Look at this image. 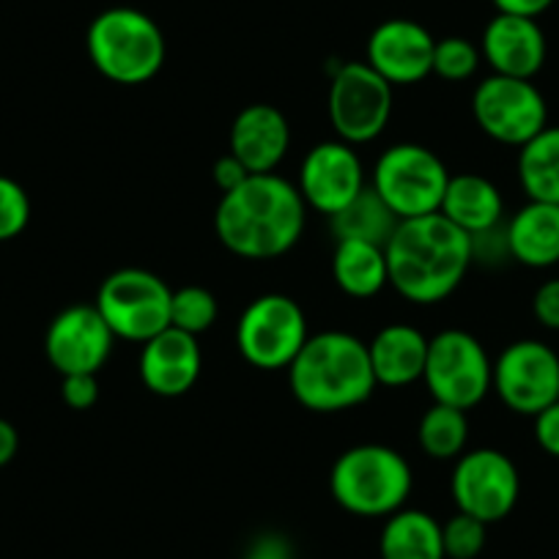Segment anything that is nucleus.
<instances>
[{"label":"nucleus","instance_id":"1","mask_svg":"<svg viewBox=\"0 0 559 559\" xmlns=\"http://www.w3.org/2000/svg\"><path fill=\"white\" fill-rule=\"evenodd\" d=\"M308 223L299 187L277 174L247 176L225 192L214 212V230L225 250L247 261H272L299 245Z\"/></svg>","mask_w":559,"mask_h":559},{"label":"nucleus","instance_id":"3","mask_svg":"<svg viewBox=\"0 0 559 559\" xmlns=\"http://www.w3.org/2000/svg\"><path fill=\"white\" fill-rule=\"evenodd\" d=\"M288 386L308 412H348L373 395L376 376L368 343L348 332L310 335L288 368Z\"/></svg>","mask_w":559,"mask_h":559},{"label":"nucleus","instance_id":"19","mask_svg":"<svg viewBox=\"0 0 559 559\" xmlns=\"http://www.w3.org/2000/svg\"><path fill=\"white\" fill-rule=\"evenodd\" d=\"M480 56L493 74L535 80L548 56L546 34L537 20L497 12V17L483 31Z\"/></svg>","mask_w":559,"mask_h":559},{"label":"nucleus","instance_id":"2","mask_svg":"<svg viewBox=\"0 0 559 559\" xmlns=\"http://www.w3.org/2000/svg\"><path fill=\"white\" fill-rule=\"evenodd\" d=\"M390 286L412 305H439L455 294L475 263L472 236L442 214L401 219L384 247Z\"/></svg>","mask_w":559,"mask_h":559},{"label":"nucleus","instance_id":"15","mask_svg":"<svg viewBox=\"0 0 559 559\" xmlns=\"http://www.w3.org/2000/svg\"><path fill=\"white\" fill-rule=\"evenodd\" d=\"M299 195L305 206L316 209L319 214L341 212L365 190V168L357 148L343 140H324L316 143L302 159L299 168Z\"/></svg>","mask_w":559,"mask_h":559},{"label":"nucleus","instance_id":"29","mask_svg":"<svg viewBox=\"0 0 559 559\" xmlns=\"http://www.w3.org/2000/svg\"><path fill=\"white\" fill-rule=\"evenodd\" d=\"M480 47L464 36H444L433 47V74L448 83H464L480 69Z\"/></svg>","mask_w":559,"mask_h":559},{"label":"nucleus","instance_id":"21","mask_svg":"<svg viewBox=\"0 0 559 559\" xmlns=\"http://www.w3.org/2000/svg\"><path fill=\"white\" fill-rule=\"evenodd\" d=\"M376 384L408 386L423 381L428 359V337L412 324H386L368 343Z\"/></svg>","mask_w":559,"mask_h":559},{"label":"nucleus","instance_id":"18","mask_svg":"<svg viewBox=\"0 0 559 559\" xmlns=\"http://www.w3.org/2000/svg\"><path fill=\"white\" fill-rule=\"evenodd\" d=\"M292 148L288 118L266 102H255L236 112L228 134V154H234L247 174H274Z\"/></svg>","mask_w":559,"mask_h":559},{"label":"nucleus","instance_id":"37","mask_svg":"<svg viewBox=\"0 0 559 559\" xmlns=\"http://www.w3.org/2000/svg\"><path fill=\"white\" fill-rule=\"evenodd\" d=\"M499 14H515V17L537 20L543 12L554 7V0H491Z\"/></svg>","mask_w":559,"mask_h":559},{"label":"nucleus","instance_id":"17","mask_svg":"<svg viewBox=\"0 0 559 559\" xmlns=\"http://www.w3.org/2000/svg\"><path fill=\"white\" fill-rule=\"evenodd\" d=\"M203 368V354L195 335L168 326L143 343L138 373L143 386L159 397H181L195 386Z\"/></svg>","mask_w":559,"mask_h":559},{"label":"nucleus","instance_id":"16","mask_svg":"<svg viewBox=\"0 0 559 559\" xmlns=\"http://www.w3.org/2000/svg\"><path fill=\"white\" fill-rule=\"evenodd\" d=\"M433 47L437 39L426 25L406 17H392L376 25L368 36V63L386 83L417 85L433 74Z\"/></svg>","mask_w":559,"mask_h":559},{"label":"nucleus","instance_id":"28","mask_svg":"<svg viewBox=\"0 0 559 559\" xmlns=\"http://www.w3.org/2000/svg\"><path fill=\"white\" fill-rule=\"evenodd\" d=\"M219 316L217 297L203 286H181L170 299V326L187 335H203Z\"/></svg>","mask_w":559,"mask_h":559},{"label":"nucleus","instance_id":"9","mask_svg":"<svg viewBox=\"0 0 559 559\" xmlns=\"http://www.w3.org/2000/svg\"><path fill=\"white\" fill-rule=\"evenodd\" d=\"M423 381L433 403L469 412L491 392L493 362L475 335L464 330H444L428 337Z\"/></svg>","mask_w":559,"mask_h":559},{"label":"nucleus","instance_id":"22","mask_svg":"<svg viewBox=\"0 0 559 559\" xmlns=\"http://www.w3.org/2000/svg\"><path fill=\"white\" fill-rule=\"evenodd\" d=\"M439 214L448 217L455 228L477 236L499 228L504 223V201L491 179L477 174L450 176Z\"/></svg>","mask_w":559,"mask_h":559},{"label":"nucleus","instance_id":"38","mask_svg":"<svg viewBox=\"0 0 559 559\" xmlns=\"http://www.w3.org/2000/svg\"><path fill=\"white\" fill-rule=\"evenodd\" d=\"M17 450H20L17 428H14L9 419L0 417V469L17 459Z\"/></svg>","mask_w":559,"mask_h":559},{"label":"nucleus","instance_id":"8","mask_svg":"<svg viewBox=\"0 0 559 559\" xmlns=\"http://www.w3.org/2000/svg\"><path fill=\"white\" fill-rule=\"evenodd\" d=\"M308 316L286 294L255 297L236 324V346L245 362L258 370H288L308 343Z\"/></svg>","mask_w":559,"mask_h":559},{"label":"nucleus","instance_id":"7","mask_svg":"<svg viewBox=\"0 0 559 559\" xmlns=\"http://www.w3.org/2000/svg\"><path fill=\"white\" fill-rule=\"evenodd\" d=\"M174 292L159 274L127 266L105 277L96 292V310L112 335L129 343H146L170 326Z\"/></svg>","mask_w":559,"mask_h":559},{"label":"nucleus","instance_id":"27","mask_svg":"<svg viewBox=\"0 0 559 559\" xmlns=\"http://www.w3.org/2000/svg\"><path fill=\"white\" fill-rule=\"evenodd\" d=\"M417 442L423 453L433 461H455L466 453L469 442V419L466 412L444 403H433L419 417Z\"/></svg>","mask_w":559,"mask_h":559},{"label":"nucleus","instance_id":"20","mask_svg":"<svg viewBox=\"0 0 559 559\" xmlns=\"http://www.w3.org/2000/svg\"><path fill=\"white\" fill-rule=\"evenodd\" d=\"M508 252L530 269H551L559 263V203L526 201L504 223Z\"/></svg>","mask_w":559,"mask_h":559},{"label":"nucleus","instance_id":"33","mask_svg":"<svg viewBox=\"0 0 559 559\" xmlns=\"http://www.w3.org/2000/svg\"><path fill=\"white\" fill-rule=\"evenodd\" d=\"M532 313H535L537 324L546 330L559 332V277L546 280L532 297Z\"/></svg>","mask_w":559,"mask_h":559},{"label":"nucleus","instance_id":"30","mask_svg":"<svg viewBox=\"0 0 559 559\" xmlns=\"http://www.w3.org/2000/svg\"><path fill=\"white\" fill-rule=\"evenodd\" d=\"M486 530L488 524L477 521L475 515L455 513L442 524V543L444 557L448 559H475L486 548Z\"/></svg>","mask_w":559,"mask_h":559},{"label":"nucleus","instance_id":"24","mask_svg":"<svg viewBox=\"0 0 559 559\" xmlns=\"http://www.w3.org/2000/svg\"><path fill=\"white\" fill-rule=\"evenodd\" d=\"M332 277L343 294L370 299L390 286L384 247L368 241H337L332 255Z\"/></svg>","mask_w":559,"mask_h":559},{"label":"nucleus","instance_id":"12","mask_svg":"<svg viewBox=\"0 0 559 559\" xmlns=\"http://www.w3.org/2000/svg\"><path fill=\"white\" fill-rule=\"evenodd\" d=\"M450 493L461 513L475 515L483 524H497V521L508 519L519 502V469L502 450H469L455 459Z\"/></svg>","mask_w":559,"mask_h":559},{"label":"nucleus","instance_id":"32","mask_svg":"<svg viewBox=\"0 0 559 559\" xmlns=\"http://www.w3.org/2000/svg\"><path fill=\"white\" fill-rule=\"evenodd\" d=\"M61 397L74 412H88L99 401V379L96 373H72L61 376Z\"/></svg>","mask_w":559,"mask_h":559},{"label":"nucleus","instance_id":"14","mask_svg":"<svg viewBox=\"0 0 559 559\" xmlns=\"http://www.w3.org/2000/svg\"><path fill=\"white\" fill-rule=\"evenodd\" d=\"M116 335L102 319L96 305H72L50 321L45 335V354L61 376L96 373L112 354Z\"/></svg>","mask_w":559,"mask_h":559},{"label":"nucleus","instance_id":"4","mask_svg":"<svg viewBox=\"0 0 559 559\" xmlns=\"http://www.w3.org/2000/svg\"><path fill=\"white\" fill-rule=\"evenodd\" d=\"M85 50L96 72L116 85L148 83L168 56L163 28L132 7H112L96 14L85 34Z\"/></svg>","mask_w":559,"mask_h":559},{"label":"nucleus","instance_id":"6","mask_svg":"<svg viewBox=\"0 0 559 559\" xmlns=\"http://www.w3.org/2000/svg\"><path fill=\"white\" fill-rule=\"evenodd\" d=\"M450 174L431 148L419 143H395L373 165L370 187L397 219L437 214Z\"/></svg>","mask_w":559,"mask_h":559},{"label":"nucleus","instance_id":"23","mask_svg":"<svg viewBox=\"0 0 559 559\" xmlns=\"http://www.w3.org/2000/svg\"><path fill=\"white\" fill-rule=\"evenodd\" d=\"M381 559H448L444 557L442 524L431 513L401 508L386 515L379 535Z\"/></svg>","mask_w":559,"mask_h":559},{"label":"nucleus","instance_id":"13","mask_svg":"<svg viewBox=\"0 0 559 559\" xmlns=\"http://www.w3.org/2000/svg\"><path fill=\"white\" fill-rule=\"evenodd\" d=\"M491 390L515 414L535 417L559 401V354L543 341H515L493 359Z\"/></svg>","mask_w":559,"mask_h":559},{"label":"nucleus","instance_id":"34","mask_svg":"<svg viewBox=\"0 0 559 559\" xmlns=\"http://www.w3.org/2000/svg\"><path fill=\"white\" fill-rule=\"evenodd\" d=\"M532 419H535L537 448L551 455V459H559V401H554L551 406H546Z\"/></svg>","mask_w":559,"mask_h":559},{"label":"nucleus","instance_id":"26","mask_svg":"<svg viewBox=\"0 0 559 559\" xmlns=\"http://www.w3.org/2000/svg\"><path fill=\"white\" fill-rule=\"evenodd\" d=\"M519 181L526 201L559 203V127L548 123L519 148Z\"/></svg>","mask_w":559,"mask_h":559},{"label":"nucleus","instance_id":"25","mask_svg":"<svg viewBox=\"0 0 559 559\" xmlns=\"http://www.w3.org/2000/svg\"><path fill=\"white\" fill-rule=\"evenodd\" d=\"M401 219L392 214V209L373 192V187H365L352 203L330 217V228L335 241H368V245L386 247L390 236L395 234Z\"/></svg>","mask_w":559,"mask_h":559},{"label":"nucleus","instance_id":"11","mask_svg":"<svg viewBox=\"0 0 559 559\" xmlns=\"http://www.w3.org/2000/svg\"><path fill=\"white\" fill-rule=\"evenodd\" d=\"M472 116L477 127L502 146L521 148L548 127V105L532 80L491 78L480 80L472 94Z\"/></svg>","mask_w":559,"mask_h":559},{"label":"nucleus","instance_id":"5","mask_svg":"<svg viewBox=\"0 0 559 559\" xmlns=\"http://www.w3.org/2000/svg\"><path fill=\"white\" fill-rule=\"evenodd\" d=\"M414 475L408 461L386 444H357L337 455L330 472L332 499L346 513L386 519L406 508Z\"/></svg>","mask_w":559,"mask_h":559},{"label":"nucleus","instance_id":"10","mask_svg":"<svg viewBox=\"0 0 559 559\" xmlns=\"http://www.w3.org/2000/svg\"><path fill=\"white\" fill-rule=\"evenodd\" d=\"M330 121L348 146L373 143L392 116V85L365 61H346L330 83Z\"/></svg>","mask_w":559,"mask_h":559},{"label":"nucleus","instance_id":"31","mask_svg":"<svg viewBox=\"0 0 559 559\" xmlns=\"http://www.w3.org/2000/svg\"><path fill=\"white\" fill-rule=\"evenodd\" d=\"M31 198L20 181L0 176V241H12L28 228Z\"/></svg>","mask_w":559,"mask_h":559},{"label":"nucleus","instance_id":"36","mask_svg":"<svg viewBox=\"0 0 559 559\" xmlns=\"http://www.w3.org/2000/svg\"><path fill=\"white\" fill-rule=\"evenodd\" d=\"M247 559H294V554L286 537L272 532V535H261L252 540Z\"/></svg>","mask_w":559,"mask_h":559},{"label":"nucleus","instance_id":"35","mask_svg":"<svg viewBox=\"0 0 559 559\" xmlns=\"http://www.w3.org/2000/svg\"><path fill=\"white\" fill-rule=\"evenodd\" d=\"M247 176H252V174H247V168L234 157V154H225V157H219L212 168V179L223 195L225 192L236 190L239 185H245Z\"/></svg>","mask_w":559,"mask_h":559}]
</instances>
